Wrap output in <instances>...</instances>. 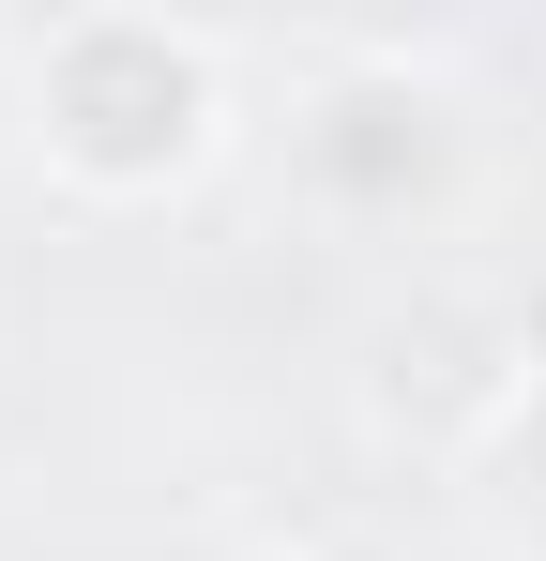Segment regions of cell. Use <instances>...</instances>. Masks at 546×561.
I'll return each instance as SVG.
<instances>
[{
  "instance_id": "cell-2",
  "label": "cell",
  "mask_w": 546,
  "mask_h": 561,
  "mask_svg": "<svg viewBox=\"0 0 546 561\" xmlns=\"http://www.w3.org/2000/svg\"><path fill=\"white\" fill-rule=\"evenodd\" d=\"M470 456V501H486V531L501 547H546V365H516V394L455 440Z\"/></svg>"
},
{
  "instance_id": "cell-1",
  "label": "cell",
  "mask_w": 546,
  "mask_h": 561,
  "mask_svg": "<svg viewBox=\"0 0 546 561\" xmlns=\"http://www.w3.org/2000/svg\"><path fill=\"white\" fill-rule=\"evenodd\" d=\"M15 137L61 197H182L228 152V46L137 0L46 15L15 61Z\"/></svg>"
},
{
  "instance_id": "cell-3",
  "label": "cell",
  "mask_w": 546,
  "mask_h": 561,
  "mask_svg": "<svg viewBox=\"0 0 546 561\" xmlns=\"http://www.w3.org/2000/svg\"><path fill=\"white\" fill-rule=\"evenodd\" d=\"M243 561H350V547H319V531H259Z\"/></svg>"
}]
</instances>
